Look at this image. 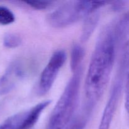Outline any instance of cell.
<instances>
[{"instance_id": "10", "label": "cell", "mask_w": 129, "mask_h": 129, "mask_svg": "<svg viewBox=\"0 0 129 129\" xmlns=\"http://www.w3.org/2000/svg\"><path fill=\"white\" fill-rule=\"evenodd\" d=\"M84 56V50L79 45H75L73 47L71 56V69L74 72L82 70V63Z\"/></svg>"}, {"instance_id": "6", "label": "cell", "mask_w": 129, "mask_h": 129, "mask_svg": "<svg viewBox=\"0 0 129 129\" xmlns=\"http://www.w3.org/2000/svg\"><path fill=\"white\" fill-rule=\"evenodd\" d=\"M30 66L23 59L13 61L0 77V95L8 94L27 76Z\"/></svg>"}, {"instance_id": "13", "label": "cell", "mask_w": 129, "mask_h": 129, "mask_svg": "<svg viewBox=\"0 0 129 129\" xmlns=\"http://www.w3.org/2000/svg\"><path fill=\"white\" fill-rule=\"evenodd\" d=\"M23 3L27 5L31 8L35 10H45L50 7L53 3L51 1H23Z\"/></svg>"}, {"instance_id": "9", "label": "cell", "mask_w": 129, "mask_h": 129, "mask_svg": "<svg viewBox=\"0 0 129 129\" xmlns=\"http://www.w3.org/2000/svg\"><path fill=\"white\" fill-rule=\"evenodd\" d=\"M91 112L82 108L81 112L74 116L64 129H84L88 123Z\"/></svg>"}, {"instance_id": "4", "label": "cell", "mask_w": 129, "mask_h": 129, "mask_svg": "<svg viewBox=\"0 0 129 129\" xmlns=\"http://www.w3.org/2000/svg\"><path fill=\"white\" fill-rule=\"evenodd\" d=\"M50 102V100L44 101L26 110L8 117L0 125V129H31Z\"/></svg>"}, {"instance_id": "12", "label": "cell", "mask_w": 129, "mask_h": 129, "mask_svg": "<svg viewBox=\"0 0 129 129\" xmlns=\"http://www.w3.org/2000/svg\"><path fill=\"white\" fill-rule=\"evenodd\" d=\"M15 20V15L10 9L6 6H0V25H10L13 23Z\"/></svg>"}, {"instance_id": "2", "label": "cell", "mask_w": 129, "mask_h": 129, "mask_svg": "<svg viewBox=\"0 0 129 129\" xmlns=\"http://www.w3.org/2000/svg\"><path fill=\"white\" fill-rule=\"evenodd\" d=\"M81 71L73 73L53 109L46 129H64L72 119L78 104Z\"/></svg>"}, {"instance_id": "8", "label": "cell", "mask_w": 129, "mask_h": 129, "mask_svg": "<svg viewBox=\"0 0 129 129\" xmlns=\"http://www.w3.org/2000/svg\"><path fill=\"white\" fill-rule=\"evenodd\" d=\"M100 20V14L97 11L87 16L84 21L81 34L82 41H86L91 36Z\"/></svg>"}, {"instance_id": "14", "label": "cell", "mask_w": 129, "mask_h": 129, "mask_svg": "<svg viewBox=\"0 0 129 129\" xmlns=\"http://www.w3.org/2000/svg\"><path fill=\"white\" fill-rule=\"evenodd\" d=\"M122 59L121 62L129 68V40L127 42L125 47L124 52H123Z\"/></svg>"}, {"instance_id": "1", "label": "cell", "mask_w": 129, "mask_h": 129, "mask_svg": "<svg viewBox=\"0 0 129 129\" xmlns=\"http://www.w3.org/2000/svg\"><path fill=\"white\" fill-rule=\"evenodd\" d=\"M119 45L111 23L102 31L95 45L87 72L83 107L93 112L109 81Z\"/></svg>"}, {"instance_id": "11", "label": "cell", "mask_w": 129, "mask_h": 129, "mask_svg": "<svg viewBox=\"0 0 129 129\" xmlns=\"http://www.w3.org/2000/svg\"><path fill=\"white\" fill-rule=\"evenodd\" d=\"M22 42V39L18 35L13 33L7 34L3 39V45L8 49H14L20 46Z\"/></svg>"}, {"instance_id": "5", "label": "cell", "mask_w": 129, "mask_h": 129, "mask_svg": "<svg viewBox=\"0 0 129 129\" xmlns=\"http://www.w3.org/2000/svg\"><path fill=\"white\" fill-rule=\"evenodd\" d=\"M66 59V54L62 50H57L52 54L40 75L37 89L39 94L44 95L50 90Z\"/></svg>"}, {"instance_id": "15", "label": "cell", "mask_w": 129, "mask_h": 129, "mask_svg": "<svg viewBox=\"0 0 129 129\" xmlns=\"http://www.w3.org/2000/svg\"><path fill=\"white\" fill-rule=\"evenodd\" d=\"M125 108L129 118V70L127 74L125 87Z\"/></svg>"}, {"instance_id": "3", "label": "cell", "mask_w": 129, "mask_h": 129, "mask_svg": "<svg viewBox=\"0 0 129 129\" xmlns=\"http://www.w3.org/2000/svg\"><path fill=\"white\" fill-rule=\"evenodd\" d=\"M106 4V1H68L49 14L47 21L54 28L66 27L86 18Z\"/></svg>"}, {"instance_id": "7", "label": "cell", "mask_w": 129, "mask_h": 129, "mask_svg": "<svg viewBox=\"0 0 129 129\" xmlns=\"http://www.w3.org/2000/svg\"><path fill=\"white\" fill-rule=\"evenodd\" d=\"M111 24L116 39L120 44L129 36V11Z\"/></svg>"}]
</instances>
